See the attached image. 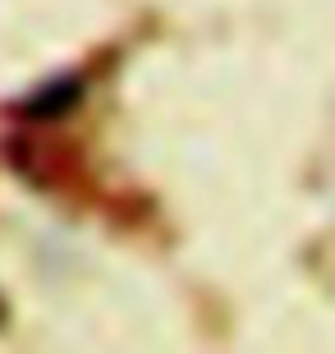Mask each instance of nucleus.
Listing matches in <instances>:
<instances>
[]
</instances>
